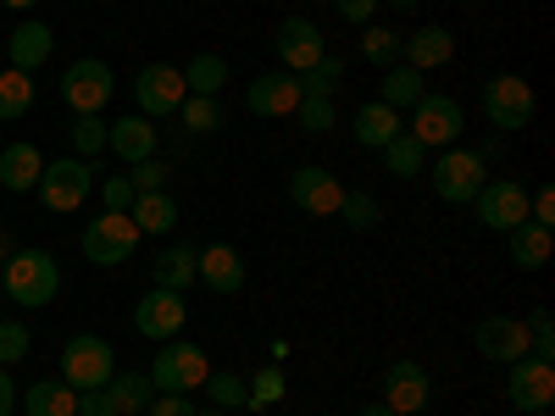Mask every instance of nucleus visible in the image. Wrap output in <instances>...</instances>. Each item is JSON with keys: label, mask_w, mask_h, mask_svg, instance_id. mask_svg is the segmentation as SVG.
I'll return each mask as SVG.
<instances>
[{"label": "nucleus", "mask_w": 555, "mask_h": 416, "mask_svg": "<svg viewBox=\"0 0 555 416\" xmlns=\"http://www.w3.org/2000/svg\"><path fill=\"white\" fill-rule=\"evenodd\" d=\"M0 289L12 295V306L39 311V306H51V300H56V289H62V266H56V256H44V250H17V256H7Z\"/></svg>", "instance_id": "obj_1"}, {"label": "nucleus", "mask_w": 555, "mask_h": 416, "mask_svg": "<svg viewBox=\"0 0 555 416\" xmlns=\"http://www.w3.org/2000/svg\"><path fill=\"white\" fill-rule=\"evenodd\" d=\"M533 112H539V101H533V83H528V78H517V73H494V78L483 83V117H489L494 128L517 133V128L533 122Z\"/></svg>", "instance_id": "obj_2"}, {"label": "nucleus", "mask_w": 555, "mask_h": 416, "mask_svg": "<svg viewBox=\"0 0 555 416\" xmlns=\"http://www.w3.org/2000/svg\"><path fill=\"white\" fill-rule=\"evenodd\" d=\"M112 373H117V355H112L106 339H95V334L67 339V350H62V384L67 389H78V394L83 389H106Z\"/></svg>", "instance_id": "obj_3"}, {"label": "nucleus", "mask_w": 555, "mask_h": 416, "mask_svg": "<svg viewBox=\"0 0 555 416\" xmlns=\"http://www.w3.org/2000/svg\"><path fill=\"white\" fill-rule=\"evenodd\" d=\"M112 95H117V73H112L106 62H95V56H83V62H73V67L62 73V101H67L78 117H101Z\"/></svg>", "instance_id": "obj_4"}, {"label": "nucleus", "mask_w": 555, "mask_h": 416, "mask_svg": "<svg viewBox=\"0 0 555 416\" xmlns=\"http://www.w3.org/2000/svg\"><path fill=\"white\" fill-rule=\"evenodd\" d=\"M206 373H211V361L201 344L167 339L156 366H151V384H156V394H190V389H206Z\"/></svg>", "instance_id": "obj_5"}, {"label": "nucleus", "mask_w": 555, "mask_h": 416, "mask_svg": "<svg viewBox=\"0 0 555 416\" xmlns=\"http://www.w3.org/2000/svg\"><path fill=\"white\" fill-rule=\"evenodd\" d=\"M89 190H95V172H89L83 156L44 161V172H39V200H44V211H78V206L89 200Z\"/></svg>", "instance_id": "obj_6"}, {"label": "nucleus", "mask_w": 555, "mask_h": 416, "mask_svg": "<svg viewBox=\"0 0 555 416\" xmlns=\"http://www.w3.org/2000/svg\"><path fill=\"white\" fill-rule=\"evenodd\" d=\"M139 245V227L128 211H101L95 222L83 227V256L95 261V266H122Z\"/></svg>", "instance_id": "obj_7"}, {"label": "nucleus", "mask_w": 555, "mask_h": 416, "mask_svg": "<svg viewBox=\"0 0 555 416\" xmlns=\"http://www.w3.org/2000/svg\"><path fill=\"white\" fill-rule=\"evenodd\" d=\"M461 128H467V122H461V106L450 95H423V101L411 106V128L405 133L423 151H450L455 139H461Z\"/></svg>", "instance_id": "obj_8"}, {"label": "nucleus", "mask_w": 555, "mask_h": 416, "mask_svg": "<svg viewBox=\"0 0 555 416\" xmlns=\"http://www.w3.org/2000/svg\"><path fill=\"white\" fill-rule=\"evenodd\" d=\"M133 101H139V117H178V106L190 101V83H183L178 67L151 62L145 73L133 78Z\"/></svg>", "instance_id": "obj_9"}, {"label": "nucleus", "mask_w": 555, "mask_h": 416, "mask_svg": "<svg viewBox=\"0 0 555 416\" xmlns=\"http://www.w3.org/2000/svg\"><path fill=\"white\" fill-rule=\"evenodd\" d=\"M505 400H512V411H522V416L550 411V400H555V366L539 361V355L512 361V378H505Z\"/></svg>", "instance_id": "obj_10"}, {"label": "nucleus", "mask_w": 555, "mask_h": 416, "mask_svg": "<svg viewBox=\"0 0 555 416\" xmlns=\"http://www.w3.org/2000/svg\"><path fill=\"white\" fill-rule=\"evenodd\" d=\"M483 156L478 151H444L439 161H434V190H439V200H450V206H473V195L483 190Z\"/></svg>", "instance_id": "obj_11"}, {"label": "nucleus", "mask_w": 555, "mask_h": 416, "mask_svg": "<svg viewBox=\"0 0 555 416\" xmlns=\"http://www.w3.org/2000/svg\"><path fill=\"white\" fill-rule=\"evenodd\" d=\"M473 206H478V222L494 227V234H512L517 222H528V190H522L517 178H494V183H483V190L473 195Z\"/></svg>", "instance_id": "obj_12"}, {"label": "nucleus", "mask_w": 555, "mask_h": 416, "mask_svg": "<svg viewBox=\"0 0 555 416\" xmlns=\"http://www.w3.org/2000/svg\"><path fill=\"white\" fill-rule=\"evenodd\" d=\"M183 322H190V306H183L178 289H151L145 300L133 306V328L145 334V339H156V344L178 339V334H183Z\"/></svg>", "instance_id": "obj_13"}, {"label": "nucleus", "mask_w": 555, "mask_h": 416, "mask_svg": "<svg viewBox=\"0 0 555 416\" xmlns=\"http://www.w3.org/2000/svg\"><path fill=\"white\" fill-rule=\"evenodd\" d=\"M434 400V378L423 373V361H389V373H384V405L395 416H416V411H428Z\"/></svg>", "instance_id": "obj_14"}, {"label": "nucleus", "mask_w": 555, "mask_h": 416, "mask_svg": "<svg viewBox=\"0 0 555 416\" xmlns=\"http://www.w3.org/2000/svg\"><path fill=\"white\" fill-rule=\"evenodd\" d=\"M289 200H295L306 217H339L345 183H339L328 167H295V172H289Z\"/></svg>", "instance_id": "obj_15"}, {"label": "nucleus", "mask_w": 555, "mask_h": 416, "mask_svg": "<svg viewBox=\"0 0 555 416\" xmlns=\"http://www.w3.org/2000/svg\"><path fill=\"white\" fill-rule=\"evenodd\" d=\"M473 344L483 361H500V366H512L528 355V322L522 316H483L478 328H473Z\"/></svg>", "instance_id": "obj_16"}, {"label": "nucleus", "mask_w": 555, "mask_h": 416, "mask_svg": "<svg viewBox=\"0 0 555 416\" xmlns=\"http://www.w3.org/2000/svg\"><path fill=\"white\" fill-rule=\"evenodd\" d=\"M278 62H284V73H306V67H317L322 56H328V44H322V28L317 23H306V17H284L278 23Z\"/></svg>", "instance_id": "obj_17"}, {"label": "nucleus", "mask_w": 555, "mask_h": 416, "mask_svg": "<svg viewBox=\"0 0 555 416\" xmlns=\"http://www.w3.org/2000/svg\"><path fill=\"white\" fill-rule=\"evenodd\" d=\"M245 101L256 117H295L300 106V78L295 73H256V83L245 89Z\"/></svg>", "instance_id": "obj_18"}, {"label": "nucleus", "mask_w": 555, "mask_h": 416, "mask_svg": "<svg viewBox=\"0 0 555 416\" xmlns=\"http://www.w3.org/2000/svg\"><path fill=\"white\" fill-rule=\"evenodd\" d=\"M195 277L211 295H240L245 289V261H240L234 245H206V250H195Z\"/></svg>", "instance_id": "obj_19"}, {"label": "nucleus", "mask_w": 555, "mask_h": 416, "mask_svg": "<svg viewBox=\"0 0 555 416\" xmlns=\"http://www.w3.org/2000/svg\"><path fill=\"white\" fill-rule=\"evenodd\" d=\"M450 56H455V34H450L444 23L416 28V34H405V44H400V62H405V67H416V73L444 67Z\"/></svg>", "instance_id": "obj_20"}, {"label": "nucleus", "mask_w": 555, "mask_h": 416, "mask_svg": "<svg viewBox=\"0 0 555 416\" xmlns=\"http://www.w3.org/2000/svg\"><path fill=\"white\" fill-rule=\"evenodd\" d=\"M106 151H117L122 161H145V156H156V122L151 117H117V122H106Z\"/></svg>", "instance_id": "obj_21"}, {"label": "nucleus", "mask_w": 555, "mask_h": 416, "mask_svg": "<svg viewBox=\"0 0 555 416\" xmlns=\"http://www.w3.org/2000/svg\"><path fill=\"white\" fill-rule=\"evenodd\" d=\"M51 51H56V34L44 23H17L12 39H7V56H12L17 73H39L44 62H51Z\"/></svg>", "instance_id": "obj_22"}, {"label": "nucleus", "mask_w": 555, "mask_h": 416, "mask_svg": "<svg viewBox=\"0 0 555 416\" xmlns=\"http://www.w3.org/2000/svg\"><path fill=\"white\" fill-rule=\"evenodd\" d=\"M39 172H44L39 145H7L0 151V190L28 195V190H39Z\"/></svg>", "instance_id": "obj_23"}, {"label": "nucleus", "mask_w": 555, "mask_h": 416, "mask_svg": "<svg viewBox=\"0 0 555 416\" xmlns=\"http://www.w3.org/2000/svg\"><path fill=\"white\" fill-rule=\"evenodd\" d=\"M350 128H356V139H361L366 151H384L395 133H405V128H400V112L384 106V101H366V106L350 117Z\"/></svg>", "instance_id": "obj_24"}, {"label": "nucleus", "mask_w": 555, "mask_h": 416, "mask_svg": "<svg viewBox=\"0 0 555 416\" xmlns=\"http://www.w3.org/2000/svg\"><path fill=\"white\" fill-rule=\"evenodd\" d=\"M17 400L28 416H78V389H67L62 378H44V384L23 389Z\"/></svg>", "instance_id": "obj_25"}, {"label": "nucleus", "mask_w": 555, "mask_h": 416, "mask_svg": "<svg viewBox=\"0 0 555 416\" xmlns=\"http://www.w3.org/2000/svg\"><path fill=\"white\" fill-rule=\"evenodd\" d=\"M106 394H112V411L117 416H145L151 400H156V384H151V373H122V378L112 373Z\"/></svg>", "instance_id": "obj_26"}, {"label": "nucleus", "mask_w": 555, "mask_h": 416, "mask_svg": "<svg viewBox=\"0 0 555 416\" xmlns=\"http://www.w3.org/2000/svg\"><path fill=\"white\" fill-rule=\"evenodd\" d=\"M550 250H555V234H550V227H539V222H517V227H512V261H517L522 272L550 266Z\"/></svg>", "instance_id": "obj_27"}, {"label": "nucleus", "mask_w": 555, "mask_h": 416, "mask_svg": "<svg viewBox=\"0 0 555 416\" xmlns=\"http://www.w3.org/2000/svg\"><path fill=\"white\" fill-rule=\"evenodd\" d=\"M151 272H156V289H190L195 284V245H167L156 261H151Z\"/></svg>", "instance_id": "obj_28"}, {"label": "nucleus", "mask_w": 555, "mask_h": 416, "mask_svg": "<svg viewBox=\"0 0 555 416\" xmlns=\"http://www.w3.org/2000/svg\"><path fill=\"white\" fill-rule=\"evenodd\" d=\"M128 217H133L139 234H172V227H178V206H172V195H167V190L139 195V200L128 206Z\"/></svg>", "instance_id": "obj_29"}, {"label": "nucleus", "mask_w": 555, "mask_h": 416, "mask_svg": "<svg viewBox=\"0 0 555 416\" xmlns=\"http://www.w3.org/2000/svg\"><path fill=\"white\" fill-rule=\"evenodd\" d=\"M428 95V89H423V73H416V67H405V62H395L389 73H384V106H395V112H411L416 101H423Z\"/></svg>", "instance_id": "obj_30"}, {"label": "nucleus", "mask_w": 555, "mask_h": 416, "mask_svg": "<svg viewBox=\"0 0 555 416\" xmlns=\"http://www.w3.org/2000/svg\"><path fill=\"white\" fill-rule=\"evenodd\" d=\"M28 112H34V73L7 67V73H0V122H17Z\"/></svg>", "instance_id": "obj_31"}, {"label": "nucleus", "mask_w": 555, "mask_h": 416, "mask_svg": "<svg viewBox=\"0 0 555 416\" xmlns=\"http://www.w3.org/2000/svg\"><path fill=\"white\" fill-rule=\"evenodd\" d=\"M400 44H405V34H395V28H384V23H366V28H361V56L373 62L378 73H389V67L400 62Z\"/></svg>", "instance_id": "obj_32"}, {"label": "nucleus", "mask_w": 555, "mask_h": 416, "mask_svg": "<svg viewBox=\"0 0 555 416\" xmlns=\"http://www.w3.org/2000/svg\"><path fill=\"white\" fill-rule=\"evenodd\" d=\"M183 83H190V95H222V83H228V62L201 51L190 67H183Z\"/></svg>", "instance_id": "obj_33"}, {"label": "nucleus", "mask_w": 555, "mask_h": 416, "mask_svg": "<svg viewBox=\"0 0 555 416\" xmlns=\"http://www.w3.org/2000/svg\"><path fill=\"white\" fill-rule=\"evenodd\" d=\"M384 167H389L395 178H416V172H423V167H428V151H423V145H416V139H411V133H395V139H389V145H384Z\"/></svg>", "instance_id": "obj_34"}, {"label": "nucleus", "mask_w": 555, "mask_h": 416, "mask_svg": "<svg viewBox=\"0 0 555 416\" xmlns=\"http://www.w3.org/2000/svg\"><path fill=\"white\" fill-rule=\"evenodd\" d=\"M178 117H183V128H190V133H217L228 122V112H222L217 95H190V101L178 106Z\"/></svg>", "instance_id": "obj_35"}, {"label": "nucleus", "mask_w": 555, "mask_h": 416, "mask_svg": "<svg viewBox=\"0 0 555 416\" xmlns=\"http://www.w3.org/2000/svg\"><path fill=\"white\" fill-rule=\"evenodd\" d=\"M295 78H300V95L334 101V89H339V78H345V62H339V56H322L317 67H306V73H295Z\"/></svg>", "instance_id": "obj_36"}, {"label": "nucleus", "mask_w": 555, "mask_h": 416, "mask_svg": "<svg viewBox=\"0 0 555 416\" xmlns=\"http://www.w3.org/2000/svg\"><path fill=\"white\" fill-rule=\"evenodd\" d=\"M339 217H345V227H356V234H366V227H378V200L366 195V190H345V200H339Z\"/></svg>", "instance_id": "obj_37"}, {"label": "nucleus", "mask_w": 555, "mask_h": 416, "mask_svg": "<svg viewBox=\"0 0 555 416\" xmlns=\"http://www.w3.org/2000/svg\"><path fill=\"white\" fill-rule=\"evenodd\" d=\"M245 389H250V400H245V405H256V411L278 405V400H284V366H278V361H272V366H261V373H256Z\"/></svg>", "instance_id": "obj_38"}, {"label": "nucleus", "mask_w": 555, "mask_h": 416, "mask_svg": "<svg viewBox=\"0 0 555 416\" xmlns=\"http://www.w3.org/2000/svg\"><path fill=\"white\" fill-rule=\"evenodd\" d=\"M206 384H211V405L217 411H240L250 400V389H245L240 373H206Z\"/></svg>", "instance_id": "obj_39"}, {"label": "nucleus", "mask_w": 555, "mask_h": 416, "mask_svg": "<svg viewBox=\"0 0 555 416\" xmlns=\"http://www.w3.org/2000/svg\"><path fill=\"white\" fill-rule=\"evenodd\" d=\"M528 355H539V361L555 355V316H550V306H539L528 316Z\"/></svg>", "instance_id": "obj_40"}, {"label": "nucleus", "mask_w": 555, "mask_h": 416, "mask_svg": "<svg viewBox=\"0 0 555 416\" xmlns=\"http://www.w3.org/2000/svg\"><path fill=\"white\" fill-rule=\"evenodd\" d=\"M73 151L89 161V156H101L106 151V117H78L73 122Z\"/></svg>", "instance_id": "obj_41"}, {"label": "nucleus", "mask_w": 555, "mask_h": 416, "mask_svg": "<svg viewBox=\"0 0 555 416\" xmlns=\"http://www.w3.org/2000/svg\"><path fill=\"white\" fill-rule=\"evenodd\" d=\"M295 117H300V128H306V133H328V128L339 122V117H334V101H317V95H300Z\"/></svg>", "instance_id": "obj_42"}, {"label": "nucleus", "mask_w": 555, "mask_h": 416, "mask_svg": "<svg viewBox=\"0 0 555 416\" xmlns=\"http://www.w3.org/2000/svg\"><path fill=\"white\" fill-rule=\"evenodd\" d=\"M128 183H133V195H156V190H167V167L156 156H145V161H133Z\"/></svg>", "instance_id": "obj_43"}, {"label": "nucleus", "mask_w": 555, "mask_h": 416, "mask_svg": "<svg viewBox=\"0 0 555 416\" xmlns=\"http://www.w3.org/2000/svg\"><path fill=\"white\" fill-rule=\"evenodd\" d=\"M28 328H23V322H0V366H12V361H23L28 355Z\"/></svg>", "instance_id": "obj_44"}, {"label": "nucleus", "mask_w": 555, "mask_h": 416, "mask_svg": "<svg viewBox=\"0 0 555 416\" xmlns=\"http://www.w3.org/2000/svg\"><path fill=\"white\" fill-rule=\"evenodd\" d=\"M101 195H106V211H128V206L139 200V195H133V183H128V172L106 178V190H101Z\"/></svg>", "instance_id": "obj_45"}, {"label": "nucleus", "mask_w": 555, "mask_h": 416, "mask_svg": "<svg viewBox=\"0 0 555 416\" xmlns=\"http://www.w3.org/2000/svg\"><path fill=\"white\" fill-rule=\"evenodd\" d=\"M334 12H339L345 23L366 28V23H373V12H378V0H334Z\"/></svg>", "instance_id": "obj_46"}, {"label": "nucleus", "mask_w": 555, "mask_h": 416, "mask_svg": "<svg viewBox=\"0 0 555 416\" xmlns=\"http://www.w3.org/2000/svg\"><path fill=\"white\" fill-rule=\"evenodd\" d=\"M528 222H539V227H555V190H539V195H528Z\"/></svg>", "instance_id": "obj_47"}, {"label": "nucleus", "mask_w": 555, "mask_h": 416, "mask_svg": "<svg viewBox=\"0 0 555 416\" xmlns=\"http://www.w3.org/2000/svg\"><path fill=\"white\" fill-rule=\"evenodd\" d=\"M145 416H195V405H190V394H156Z\"/></svg>", "instance_id": "obj_48"}, {"label": "nucleus", "mask_w": 555, "mask_h": 416, "mask_svg": "<svg viewBox=\"0 0 555 416\" xmlns=\"http://www.w3.org/2000/svg\"><path fill=\"white\" fill-rule=\"evenodd\" d=\"M78 416H117V411H112V394H106V389H83V394H78Z\"/></svg>", "instance_id": "obj_49"}, {"label": "nucleus", "mask_w": 555, "mask_h": 416, "mask_svg": "<svg viewBox=\"0 0 555 416\" xmlns=\"http://www.w3.org/2000/svg\"><path fill=\"white\" fill-rule=\"evenodd\" d=\"M17 411V384H12V373L0 366V416H12Z\"/></svg>", "instance_id": "obj_50"}, {"label": "nucleus", "mask_w": 555, "mask_h": 416, "mask_svg": "<svg viewBox=\"0 0 555 416\" xmlns=\"http://www.w3.org/2000/svg\"><path fill=\"white\" fill-rule=\"evenodd\" d=\"M356 416H395V411H389V405H384V400H378V405H361V411H356Z\"/></svg>", "instance_id": "obj_51"}, {"label": "nucleus", "mask_w": 555, "mask_h": 416, "mask_svg": "<svg viewBox=\"0 0 555 416\" xmlns=\"http://www.w3.org/2000/svg\"><path fill=\"white\" fill-rule=\"evenodd\" d=\"M389 6H395V12H416V0H389Z\"/></svg>", "instance_id": "obj_52"}, {"label": "nucleus", "mask_w": 555, "mask_h": 416, "mask_svg": "<svg viewBox=\"0 0 555 416\" xmlns=\"http://www.w3.org/2000/svg\"><path fill=\"white\" fill-rule=\"evenodd\" d=\"M7 6H12V12H28V6H34V0H7Z\"/></svg>", "instance_id": "obj_53"}, {"label": "nucleus", "mask_w": 555, "mask_h": 416, "mask_svg": "<svg viewBox=\"0 0 555 416\" xmlns=\"http://www.w3.org/2000/svg\"><path fill=\"white\" fill-rule=\"evenodd\" d=\"M195 416H234V411H217V405H211V411H195Z\"/></svg>", "instance_id": "obj_54"}]
</instances>
